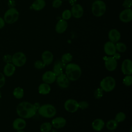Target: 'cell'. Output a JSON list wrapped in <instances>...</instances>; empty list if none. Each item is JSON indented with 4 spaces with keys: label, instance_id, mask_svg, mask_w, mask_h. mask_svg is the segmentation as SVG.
I'll return each mask as SVG.
<instances>
[{
    "label": "cell",
    "instance_id": "6da1fadb",
    "mask_svg": "<svg viewBox=\"0 0 132 132\" xmlns=\"http://www.w3.org/2000/svg\"><path fill=\"white\" fill-rule=\"evenodd\" d=\"M37 109L34 105L28 102H22L16 107V113L23 119H30L36 113Z\"/></svg>",
    "mask_w": 132,
    "mask_h": 132
},
{
    "label": "cell",
    "instance_id": "7a4b0ae2",
    "mask_svg": "<svg viewBox=\"0 0 132 132\" xmlns=\"http://www.w3.org/2000/svg\"><path fill=\"white\" fill-rule=\"evenodd\" d=\"M65 75L71 81H76L79 78L81 75L80 67L76 63H69L65 67Z\"/></svg>",
    "mask_w": 132,
    "mask_h": 132
},
{
    "label": "cell",
    "instance_id": "3957f363",
    "mask_svg": "<svg viewBox=\"0 0 132 132\" xmlns=\"http://www.w3.org/2000/svg\"><path fill=\"white\" fill-rule=\"evenodd\" d=\"M38 112L42 117L51 118L55 116L56 113V109L53 105L47 104L40 106L38 109Z\"/></svg>",
    "mask_w": 132,
    "mask_h": 132
},
{
    "label": "cell",
    "instance_id": "277c9868",
    "mask_svg": "<svg viewBox=\"0 0 132 132\" xmlns=\"http://www.w3.org/2000/svg\"><path fill=\"white\" fill-rule=\"evenodd\" d=\"M106 10V4L102 1H95L92 5V12L93 14L96 17H100L102 16L105 13Z\"/></svg>",
    "mask_w": 132,
    "mask_h": 132
},
{
    "label": "cell",
    "instance_id": "5b68a950",
    "mask_svg": "<svg viewBox=\"0 0 132 132\" xmlns=\"http://www.w3.org/2000/svg\"><path fill=\"white\" fill-rule=\"evenodd\" d=\"M116 82L114 78L111 76H106L100 82V88L107 92L112 91L116 87Z\"/></svg>",
    "mask_w": 132,
    "mask_h": 132
},
{
    "label": "cell",
    "instance_id": "8992f818",
    "mask_svg": "<svg viewBox=\"0 0 132 132\" xmlns=\"http://www.w3.org/2000/svg\"><path fill=\"white\" fill-rule=\"evenodd\" d=\"M19 13L14 7H11L5 13L4 20L8 24H13L17 21L19 19Z\"/></svg>",
    "mask_w": 132,
    "mask_h": 132
},
{
    "label": "cell",
    "instance_id": "52a82bcc",
    "mask_svg": "<svg viewBox=\"0 0 132 132\" xmlns=\"http://www.w3.org/2000/svg\"><path fill=\"white\" fill-rule=\"evenodd\" d=\"M26 56L24 53L21 52H16L12 56V63L18 67H22L26 62Z\"/></svg>",
    "mask_w": 132,
    "mask_h": 132
},
{
    "label": "cell",
    "instance_id": "ba28073f",
    "mask_svg": "<svg viewBox=\"0 0 132 132\" xmlns=\"http://www.w3.org/2000/svg\"><path fill=\"white\" fill-rule=\"evenodd\" d=\"M64 107L65 109L69 112H75L79 108L78 102L74 99H69L65 102Z\"/></svg>",
    "mask_w": 132,
    "mask_h": 132
},
{
    "label": "cell",
    "instance_id": "9c48e42d",
    "mask_svg": "<svg viewBox=\"0 0 132 132\" xmlns=\"http://www.w3.org/2000/svg\"><path fill=\"white\" fill-rule=\"evenodd\" d=\"M70 80L66 76L65 74L62 73L56 77V81L58 86L61 88H67L70 85Z\"/></svg>",
    "mask_w": 132,
    "mask_h": 132
},
{
    "label": "cell",
    "instance_id": "30bf717a",
    "mask_svg": "<svg viewBox=\"0 0 132 132\" xmlns=\"http://www.w3.org/2000/svg\"><path fill=\"white\" fill-rule=\"evenodd\" d=\"M120 21L124 23H128L132 20V10L130 8H127L122 11L119 14Z\"/></svg>",
    "mask_w": 132,
    "mask_h": 132
},
{
    "label": "cell",
    "instance_id": "8fae6325",
    "mask_svg": "<svg viewBox=\"0 0 132 132\" xmlns=\"http://www.w3.org/2000/svg\"><path fill=\"white\" fill-rule=\"evenodd\" d=\"M122 72L126 75L132 74V62L129 59H125L121 64Z\"/></svg>",
    "mask_w": 132,
    "mask_h": 132
},
{
    "label": "cell",
    "instance_id": "7c38bea8",
    "mask_svg": "<svg viewBox=\"0 0 132 132\" xmlns=\"http://www.w3.org/2000/svg\"><path fill=\"white\" fill-rule=\"evenodd\" d=\"M117 61L113 57L109 56L106 57L105 60V68L109 71H114L117 67Z\"/></svg>",
    "mask_w": 132,
    "mask_h": 132
},
{
    "label": "cell",
    "instance_id": "4fadbf2b",
    "mask_svg": "<svg viewBox=\"0 0 132 132\" xmlns=\"http://www.w3.org/2000/svg\"><path fill=\"white\" fill-rule=\"evenodd\" d=\"M72 15L76 18L79 19L81 18L84 14V9L79 4H75L72 5L71 10Z\"/></svg>",
    "mask_w": 132,
    "mask_h": 132
},
{
    "label": "cell",
    "instance_id": "5bb4252c",
    "mask_svg": "<svg viewBox=\"0 0 132 132\" xmlns=\"http://www.w3.org/2000/svg\"><path fill=\"white\" fill-rule=\"evenodd\" d=\"M56 75L53 71H46L42 76V81L46 84H51L56 81Z\"/></svg>",
    "mask_w": 132,
    "mask_h": 132
},
{
    "label": "cell",
    "instance_id": "9a60e30c",
    "mask_svg": "<svg viewBox=\"0 0 132 132\" xmlns=\"http://www.w3.org/2000/svg\"><path fill=\"white\" fill-rule=\"evenodd\" d=\"M104 50L106 54L109 56H113L117 51L115 44L111 41H107L105 43Z\"/></svg>",
    "mask_w": 132,
    "mask_h": 132
},
{
    "label": "cell",
    "instance_id": "2e32d148",
    "mask_svg": "<svg viewBox=\"0 0 132 132\" xmlns=\"http://www.w3.org/2000/svg\"><path fill=\"white\" fill-rule=\"evenodd\" d=\"M67 123L66 120L61 117H56L52 120V125L56 129H59L65 126Z\"/></svg>",
    "mask_w": 132,
    "mask_h": 132
},
{
    "label": "cell",
    "instance_id": "e0dca14e",
    "mask_svg": "<svg viewBox=\"0 0 132 132\" xmlns=\"http://www.w3.org/2000/svg\"><path fill=\"white\" fill-rule=\"evenodd\" d=\"M42 61L45 65H48L51 64L53 61L54 56L52 52L49 51H45L43 52L41 55Z\"/></svg>",
    "mask_w": 132,
    "mask_h": 132
},
{
    "label": "cell",
    "instance_id": "ac0fdd59",
    "mask_svg": "<svg viewBox=\"0 0 132 132\" xmlns=\"http://www.w3.org/2000/svg\"><path fill=\"white\" fill-rule=\"evenodd\" d=\"M68 27V22L63 19L59 20L55 26V30L58 34H62Z\"/></svg>",
    "mask_w": 132,
    "mask_h": 132
},
{
    "label": "cell",
    "instance_id": "d6986e66",
    "mask_svg": "<svg viewBox=\"0 0 132 132\" xmlns=\"http://www.w3.org/2000/svg\"><path fill=\"white\" fill-rule=\"evenodd\" d=\"M108 38L110 41L113 43L118 42L121 38V34L120 32L116 29H112L108 32Z\"/></svg>",
    "mask_w": 132,
    "mask_h": 132
},
{
    "label": "cell",
    "instance_id": "ffe728a7",
    "mask_svg": "<svg viewBox=\"0 0 132 132\" xmlns=\"http://www.w3.org/2000/svg\"><path fill=\"white\" fill-rule=\"evenodd\" d=\"M26 126V123L25 120L22 118H19L15 119L12 123L13 128L17 130H23Z\"/></svg>",
    "mask_w": 132,
    "mask_h": 132
},
{
    "label": "cell",
    "instance_id": "44dd1931",
    "mask_svg": "<svg viewBox=\"0 0 132 132\" xmlns=\"http://www.w3.org/2000/svg\"><path fill=\"white\" fill-rule=\"evenodd\" d=\"M65 65L66 64L63 63L61 61H57L54 64L52 71L57 76L63 73V69L65 68Z\"/></svg>",
    "mask_w": 132,
    "mask_h": 132
},
{
    "label": "cell",
    "instance_id": "7402d4cb",
    "mask_svg": "<svg viewBox=\"0 0 132 132\" xmlns=\"http://www.w3.org/2000/svg\"><path fill=\"white\" fill-rule=\"evenodd\" d=\"M15 67L12 63H7L3 70V72L4 75L7 77L11 76L15 72Z\"/></svg>",
    "mask_w": 132,
    "mask_h": 132
},
{
    "label": "cell",
    "instance_id": "603a6c76",
    "mask_svg": "<svg viewBox=\"0 0 132 132\" xmlns=\"http://www.w3.org/2000/svg\"><path fill=\"white\" fill-rule=\"evenodd\" d=\"M104 122L101 119H96L92 123V128L96 131H101L104 128Z\"/></svg>",
    "mask_w": 132,
    "mask_h": 132
},
{
    "label": "cell",
    "instance_id": "cb8c5ba5",
    "mask_svg": "<svg viewBox=\"0 0 132 132\" xmlns=\"http://www.w3.org/2000/svg\"><path fill=\"white\" fill-rule=\"evenodd\" d=\"M46 3L44 0H35L31 5L32 8L35 11H40L45 6Z\"/></svg>",
    "mask_w": 132,
    "mask_h": 132
},
{
    "label": "cell",
    "instance_id": "d4e9b609",
    "mask_svg": "<svg viewBox=\"0 0 132 132\" xmlns=\"http://www.w3.org/2000/svg\"><path fill=\"white\" fill-rule=\"evenodd\" d=\"M51 91V87L49 84L46 83L41 84L38 87V92L40 94L46 95L48 94Z\"/></svg>",
    "mask_w": 132,
    "mask_h": 132
},
{
    "label": "cell",
    "instance_id": "484cf974",
    "mask_svg": "<svg viewBox=\"0 0 132 132\" xmlns=\"http://www.w3.org/2000/svg\"><path fill=\"white\" fill-rule=\"evenodd\" d=\"M118 123L115 120H109L106 124V128L110 131H113L115 130L118 127Z\"/></svg>",
    "mask_w": 132,
    "mask_h": 132
},
{
    "label": "cell",
    "instance_id": "4316f807",
    "mask_svg": "<svg viewBox=\"0 0 132 132\" xmlns=\"http://www.w3.org/2000/svg\"><path fill=\"white\" fill-rule=\"evenodd\" d=\"M13 95L17 99L22 98L24 96V90L22 88L18 87L13 90Z\"/></svg>",
    "mask_w": 132,
    "mask_h": 132
},
{
    "label": "cell",
    "instance_id": "83f0119b",
    "mask_svg": "<svg viewBox=\"0 0 132 132\" xmlns=\"http://www.w3.org/2000/svg\"><path fill=\"white\" fill-rule=\"evenodd\" d=\"M52 125L50 122H45L41 125L40 130L41 132H50L52 130Z\"/></svg>",
    "mask_w": 132,
    "mask_h": 132
},
{
    "label": "cell",
    "instance_id": "f1b7e54d",
    "mask_svg": "<svg viewBox=\"0 0 132 132\" xmlns=\"http://www.w3.org/2000/svg\"><path fill=\"white\" fill-rule=\"evenodd\" d=\"M73 58V56L72 55L69 53H65L64 54L62 55V57H61V61L64 64H68L69 63H70Z\"/></svg>",
    "mask_w": 132,
    "mask_h": 132
},
{
    "label": "cell",
    "instance_id": "f546056e",
    "mask_svg": "<svg viewBox=\"0 0 132 132\" xmlns=\"http://www.w3.org/2000/svg\"><path fill=\"white\" fill-rule=\"evenodd\" d=\"M116 51H118L119 52L123 53L125 52L127 49L126 45L122 42H118L115 44Z\"/></svg>",
    "mask_w": 132,
    "mask_h": 132
},
{
    "label": "cell",
    "instance_id": "4dcf8cb0",
    "mask_svg": "<svg viewBox=\"0 0 132 132\" xmlns=\"http://www.w3.org/2000/svg\"><path fill=\"white\" fill-rule=\"evenodd\" d=\"M126 119V115L123 112H118L115 117L114 120L120 123L123 122Z\"/></svg>",
    "mask_w": 132,
    "mask_h": 132
},
{
    "label": "cell",
    "instance_id": "1f68e13d",
    "mask_svg": "<svg viewBox=\"0 0 132 132\" xmlns=\"http://www.w3.org/2000/svg\"><path fill=\"white\" fill-rule=\"evenodd\" d=\"M123 83L126 86H130L132 84V76L131 75H128L124 77L123 79Z\"/></svg>",
    "mask_w": 132,
    "mask_h": 132
},
{
    "label": "cell",
    "instance_id": "d6a6232c",
    "mask_svg": "<svg viewBox=\"0 0 132 132\" xmlns=\"http://www.w3.org/2000/svg\"><path fill=\"white\" fill-rule=\"evenodd\" d=\"M103 96V90L101 88H97L94 92V97L96 99H100Z\"/></svg>",
    "mask_w": 132,
    "mask_h": 132
},
{
    "label": "cell",
    "instance_id": "836d02e7",
    "mask_svg": "<svg viewBox=\"0 0 132 132\" xmlns=\"http://www.w3.org/2000/svg\"><path fill=\"white\" fill-rule=\"evenodd\" d=\"M72 16V13L70 10L67 9L63 11L62 13V19L65 20H69Z\"/></svg>",
    "mask_w": 132,
    "mask_h": 132
},
{
    "label": "cell",
    "instance_id": "e575fe53",
    "mask_svg": "<svg viewBox=\"0 0 132 132\" xmlns=\"http://www.w3.org/2000/svg\"><path fill=\"white\" fill-rule=\"evenodd\" d=\"M34 66L35 68L37 69H43L46 65L43 63L42 61L41 60H37L34 63Z\"/></svg>",
    "mask_w": 132,
    "mask_h": 132
},
{
    "label": "cell",
    "instance_id": "d590c367",
    "mask_svg": "<svg viewBox=\"0 0 132 132\" xmlns=\"http://www.w3.org/2000/svg\"><path fill=\"white\" fill-rule=\"evenodd\" d=\"M89 106V104L86 101H80L78 103V107L82 110L87 108Z\"/></svg>",
    "mask_w": 132,
    "mask_h": 132
},
{
    "label": "cell",
    "instance_id": "8d00e7d4",
    "mask_svg": "<svg viewBox=\"0 0 132 132\" xmlns=\"http://www.w3.org/2000/svg\"><path fill=\"white\" fill-rule=\"evenodd\" d=\"M62 5V0H54L52 2V6L54 8H58Z\"/></svg>",
    "mask_w": 132,
    "mask_h": 132
},
{
    "label": "cell",
    "instance_id": "74e56055",
    "mask_svg": "<svg viewBox=\"0 0 132 132\" xmlns=\"http://www.w3.org/2000/svg\"><path fill=\"white\" fill-rule=\"evenodd\" d=\"M131 6V0H125L123 3V6L126 9L130 8Z\"/></svg>",
    "mask_w": 132,
    "mask_h": 132
},
{
    "label": "cell",
    "instance_id": "f35d334b",
    "mask_svg": "<svg viewBox=\"0 0 132 132\" xmlns=\"http://www.w3.org/2000/svg\"><path fill=\"white\" fill-rule=\"evenodd\" d=\"M5 83V77L4 75L0 72V88H2Z\"/></svg>",
    "mask_w": 132,
    "mask_h": 132
},
{
    "label": "cell",
    "instance_id": "ab89813d",
    "mask_svg": "<svg viewBox=\"0 0 132 132\" xmlns=\"http://www.w3.org/2000/svg\"><path fill=\"white\" fill-rule=\"evenodd\" d=\"M12 60V56L10 55H6L3 57V60L6 63H11Z\"/></svg>",
    "mask_w": 132,
    "mask_h": 132
},
{
    "label": "cell",
    "instance_id": "60d3db41",
    "mask_svg": "<svg viewBox=\"0 0 132 132\" xmlns=\"http://www.w3.org/2000/svg\"><path fill=\"white\" fill-rule=\"evenodd\" d=\"M5 22L4 20L1 17H0V29L4 27V26H5Z\"/></svg>",
    "mask_w": 132,
    "mask_h": 132
},
{
    "label": "cell",
    "instance_id": "b9f144b4",
    "mask_svg": "<svg viewBox=\"0 0 132 132\" xmlns=\"http://www.w3.org/2000/svg\"><path fill=\"white\" fill-rule=\"evenodd\" d=\"M113 57L116 59V60H118V59H119L121 57V55L120 54L118 53H116L113 55Z\"/></svg>",
    "mask_w": 132,
    "mask_h": 132
},
{
    "label": "cell",
    "instance_id": "7bdbcfd3",
    "mask_svg": "<svg viewBox=\"0 0 132 132\" xmlns=\"http://www.w3.org/2000/svg\"><path fill=\"white\" fill-rule=\"evenodd\" d=\"M68 1L69 3L72 5H73L74 4H76V0H68Z\"/></svg>",
    "mask_w": 132,
    "mask_h": 132
},
{
    "label": "cell",
    "instance_id": "ee69618b",
    "mask_svg": "<svg viewBox=\"0 0 132 132\" xmlns=\"http://www.w3.org/2000/svg\"><path fill=\"white\" fill-rule=\"evenodd\" d=\"M17 132H25V131L22 130H18Z\"/></svg>",
    "mask_w": 132,
    "mask_h": 132
},
{
    "label": "cell",
    "instance_id": "f6af8a7d",
    "mask_svg": "<svg viewBox=\"0 0 132 132\" xmlns=\"http://www.w3.org/2000/svg\"><path fill=\"white\" fill-rule=\"evenodd\" d=\"M1 97H2V93H1V92L0 91V98H1Z\"/></svg>",
    "mask_w": 132,
    "mask_h": 132
},
{
    "label": "cell",
    "instance_id": "bcb514c9",
    "mask_svg": "<svg viewBox=\"0 0 132 132\" xmlns=\"http://www.w3.org/2000/svg\"><path fill=\"white\" fill-rule=\"evenodd\" d=\"M105 132H109V131H105Z\"/></svg>",
    "mask_w": 132,
    "mask_h": 132
},
{
    "label": "cell",
    "instance_id": "7dc6e473",
    "mask_svg": "<svg viewBox=\"0 0 132 132\" xmlns=\"http://www.w3.org/2000/svg\"><path fill=\"white\" fill-rule=\"evenodd\" d=\"M96 1H97V0H96Z\"/></svg>",
    "mask_w": 132,
    "mask_h": 132
}]
</instances>
